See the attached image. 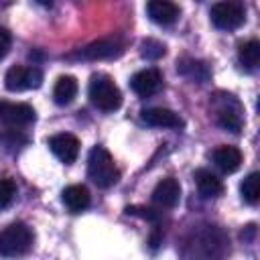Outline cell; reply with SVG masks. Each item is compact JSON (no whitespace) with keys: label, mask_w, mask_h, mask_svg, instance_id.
I'll list each match as a JSON object with an SVG mask.
<instances>
[{"label":"cell","mask_w":260,"mask_h":260,"mask_svg":"<svg viewBox=\"0 0 260 260\" xmlns=\"http://www.w3.org/2000/svg\"><path fill=\"white\" fill-rule=\"evenodd\" d=\"M211 160L223 173H236L242 167V150L232 144H221L211 152Z\"/></svg>","instance_id":"5bb4252c"},{"label":"cell","mask_w":260,"mask_h":260,"mask_svg":"<svg viewBox=\"0 0 260 260\" xmlns=\"http://www.w3.org/2000/svg\"><path fill=\"white\" fill-rule=\"evenodd\" d=\"M32 246V232L26 223L14 221L0 230V256L16 258L30 250Z\"/></svg>","instance_id":"3957f363"},{"label":"cell","mask_w":260,"mask_h":260,"mask_svg":"<svg viewBox=\"0 0 260 260\" xmlns=\"http://www.w3.org/2000/svg\"><path fill=\"white\" fill-rule=\"evenodd\" d=\"M61 199H63V205L71 213H81L91 203V195H89L85 185H69V187H65L63 193H61Z\"/></svg>","instance_id":"9a60e30c"},{"label":"cell","mask_w":260,"mask_h":260,"mask_svg":"<svg viewBox=\"0 0 260 260\" xmlns=\"http://www.w3.org/2000/svg\"><path fill=\"white\" fill-rule=\"evenodd\" d=\"M118 55H122V43L118 39H102V41H95L83 47L71 57L85 59V61H98V59H114Z\"/></svg>","instance_id":"52a82bcc"},{"label":"cell","mask_w":260,"mask_h":260,"mask_svg":"<svg viewBox=\"0 0 260 260\" xmlns=\"http://www.w3.org/2000/svg\"><path fill=\"white\" fill-rule=\"evenodd\" d=\"M43 83V71L39 67H22L12 65L4 75V85L8 91H24V89H37Z\"/></svg>","instance_id":"5b68a950"},{"label":"cell","mask_w":260,"mask_h":260,"mask_svg":"<svg viewBox=\"0 0 260 260\" xmlns=\"http://www.w3.org/2000/svg\"><path fill=\"white\" fill-rule=\"evenodd\" d=\"M162 85V75L156 67H148V69H142L138 73L132 75L130 79V87L132 91L138 95V98H150L154 95Z\"/></svg>","instance_id":"ba28073f"},{"label":"cell","mask_w":260,"mask_h":260,"mask_svg":"<svg viewBox=\"0 0 260 260\" xmlns=\"http://www.w3.org/2000/svg\"><path fill=\"white\" fill-rule=\"evenodd\" d=\"M87 93H89L91 104L102 112H114L122 106V93H120L118 85L112 81V77L106 73L91 75Z\"/></svg>","instance_id":"7a4b0ae2"},{"label":"cell","mask_w":260,"mask_h":260,"mask_svg":"<svg viewBox=\"0 0 260 260\" xmlns=\"http://www.w3.org/2000/svg\"><path fill=\"white\" fill-rule=\"evenodd\" d=\"M158 242H160V232H158V230H154V234L150 236V248H156V246H158Z\"/></svg>","instance_id":"d4e9b609"},{"label":"cell","mask_w":260,"mask_h":260,"mask_svg":"<svg viewBox=\"0 0 260 260\" xmlns=\"http://www.w3.org/2000/svg\"><path fill=\"white\" fill-rule=\"evenodd\" d=\"M16 195V183L12 179H0V209L8 207Z\"/></svg>","instance_id":"7402d4cb"},{"label":"cell","mask_w":260,"mask_h":260,"mask_svg":"<svg viewBox=\"0 0 260 260\" xmlns=\"http://www.w3.org/2000/svg\"><path fill=\"white\" fill-rule=\"evenodd\" d=\"M126 213L128 215H140V217L150 219V221H156L158 219V213L154 209H148V207H126Z\"/></svg>","instance_id":"603a6c76"},{"label":"cell","mask_w":260,"mask_h":260,"mask_svg":"<svg viewBox=\"0 0 260 260\" xmlns=\"http://www.w3.org/2000/svg\"><path fill=\"white\" fill-rule=\"evenodd\" d=\"M240 193H242V199L250 205H256L258 199H260V173H250L242 185H240Z\"/></svg>","instance_id":"ffe728a7"},{"label":"cell","mask_w":260,"mask_h":260,"mask_svg":"<svg viewBox=\"0 0 260 260\" xmlns=\"http://www.w3.org/2000/svg\"><path fill=\"white\" fill-rule=\"evenodd\" d=\"M10 43H12L10 30L4 28V26H0V59L6 57V53H8V49H10Z\"/></svg>","instance_id":"cb8c5ba5"},{"label":"cell","mask_w":260,"mask_h":260,"mask_svg":"<svg viewBox=\"0 0 260 260\" xmlns=\"http://www.w3.org/2000/svg\"><path fill=\"white\" fill-rule=\"evenodd\" d=\"M195 183H197V189L203 197L211 199V197H219L223 193V183L217 175H213L211 171L207 169H197L195 171Z\"/></svg>","instance_id":"2e32d148"},{"label":"cell","mask_w":260,"mask_h":260,"mask_svg":"<svg viewBox=\"0 0 260 260\" xmlns=\"http://www.w3.org/2000/svg\"><path fill=\"white\" fill-rule=\"evenodd\" d=\"M140 55L144 59H148V61H156V59H160L165 55V45L154 41V39H146L140 45Z\"/></svg>","instance_id":"44dd1931"},{"label":"cell","mask_w":260,"mask_h":260,"mask_svg":"<svg viewBox=\"0 0 260 260\" xmlns=\"http://www.w3.org/2000/svg\"><path fill=\"white\" fill-rule=\"evenodd\" d=\"M238 59L246 69H256V65L260 63V43L256 39L242 43L238 49Z\"/></svg>","instance_id":"d6986e66"},{"label":"cell","mask_w":260,"mask_h":260,"mask_svg":"<svg viewBox=\"0 0 260 260\" xmlns=\"http://www.w3.org/2000/svg\"><path fill=\"white\" fill-rule=\"evenodd\" d=\"M140 118L144 124L154 126V128H181L183 126V118L169 108H146L140 112Z\"/></svg>","instance_id":"8fae6325"},{"label":"cell","mask_w":260,"mask_h":260,"mask_svg":"<svg viewBox=\"0 0 260 260\" xmlns=\"http://www.w3.org/2000/svg\"><path fill=\"white\" fill-rule=\"evenodd\" d=\"M49 148L63 165H71L79 154V140L69 132H61L49 138Z\"/></svg>","instance_id":"30bf717a"},{"label":"cell","mask_w":260,"mask_h":260,"mask_svg":"<svg viewBox=\"0 0 260 260\" xmlns=\"http://www.w3.org/2000/svg\"><path fill=\"white\" fill-rule=\"evenodd\" d=\"M146 14L152 22L169 26V24L177 22V18L181 14V8L175 2H169V0H150L146 4Z\"/></svg>","instance_id":"7c38bea8"},{"label":"cell","mask_w":260,"mask_h":260,"mask_svg":"<svg viewBox=\"0 0 260 260\" xmlns=\"http://www.w3.org/2000/svg\"><path fill=\"white\" fill-rule=\"evenodd\" d=\"M211 22L219 30H236L246 20V10L240 2H215L209 10Z\"/></svg>","instance_id":"277c9868"},{"label":"cell","mask_w":260,"mask_h":260,"mask_svg":"<svg viewBox=\"0 0 260 260\" xmlns=\"http://www.w3.org/2000/svg\"><path fill=\"white\" fill-rule=\"evenodd\" d=\"M37 112L32 106L22 102H6L0 100V120L8 126H26L35 122Z\"/></svg>","instance_id":"8992f818"},{"label":"cell","mask_w":260,"mask_h":260,"mask_svg":"<svg viewBox=\"0 0 260 260\" xmlns=\"http://www.w3.org/2000/svg\"><path fill=\"white\" fill-rule=\"evenodd\" d=\"M215 120L217 124L223 128V130H230L234 134H238L242 130V110H240V104L234 100V95H225L221 100V104L217 106V114H215Z\"/></svg>","instance_id":"9c48e42d"},{"label":"cell","mask_w":260,"mask_h":260,"mask_svg":"<svg viewBox=\"0 0 260 260\" xmlns=\"http://www.w3.org/2000/svg\"><path fill=\"white\" fill-rule=\"evenodd\" d=\"M87 175L102 189H108V187L116 185L118 179H120V171H118L112 154L104 146H93L89 150V156H87Z\"/></svg>","instance_id":"6da1fadb"},{"label":"cell","mask_w":260,"mask_h":260,"mask_svg":"<svg viewBox=\"0 0 260 260\" xmlns=\"http://www.w3.org/2000/svg\"><path fill=\"white\" fill-rule=\"evenodd\" d=\"M77 79L71 77V75H61L57 81H55V87H53V100L55 104L59 106H67L73 102V98L77 95Z\"/></svg>","instance_id":"e0dca14e"},{"label":"cell","mask_w":260,"mask_h":260,"mask_svg":"<svg viewBox=\"0 0 260 260\" xmlns=\"http://www.w3.org/2000/svg\"><path fill=\"white\" fill-rule=\"evenodd\" d=\"M177 69H179L181 75H185V77H189L191 81H197V83H205L211 77L209 67L203 61H195V59H183V61H179Z\"/></svg>","instance_id":"ac0fdd59"},{"label":"cell","mask_w":260,"mask_h":260,"mask_svg":"<svg viewBox=\"0 0 260 260\" xmlns=\"http://www.w3.org/2000/svg\"><path fill=\"white\" fill-rule=\"evenodd\" d=\"M152 201L158 207H175L181 201V185L177 179L167 177L162 181L156 183V187L152 189Z\"/></svg>","instance_id":"4fadbf2b"}]
</instances>
